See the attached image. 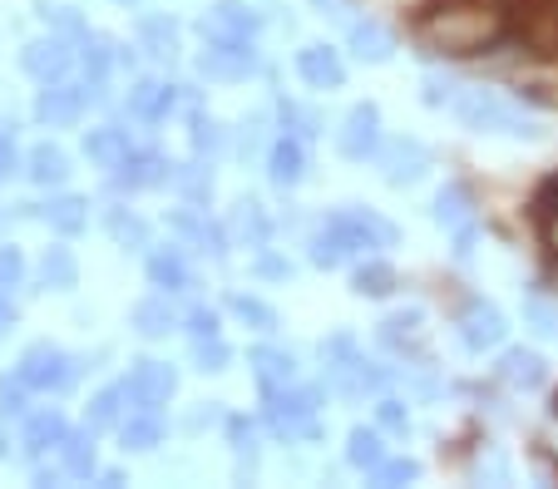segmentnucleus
Returning <instances> with one entry per match:
<instances>
[{
  "label": "nucleus",
  "instance_id": "obj_1",
  "mask_svg": "<svg viewBox=\"0 0 558 489\" xmlns=\"http://www.w3.org/2000/svg\"><path fill=\"white\" fill-rule=\"evenodd\" d=\"M505 35V15L495 0H440L415 21V45L425 54H485Z\"/></svg>",
  "mask_w": 558,
  "mask_h": 489
},
{
  "label": "nucleus",
  "instance_id": "obj_2",
  "mask_svg": "<svg viewBox=\"0 0 558 489\" xmlns=\"http://www.w3.org/2000/svg\"><path fill=\"white\" fill-rule=\"evenodd\" d=\"M267 405V430L277 440H322V386H277V391H263Z\"/></svg>",
  "mask_w": 558,
  "mask_h": 489
},
{
  "label": "nucleus",
  "instance_id": "obj_3",
  "mask_svg": "<svg viewBox=\"0 0 558 489\" xmlns=\"http://www.w3.org/2000/svg\"><path fill=\"white\" fill-rule=\"evenodd\" d=\"M454 119L470 134H509V138H538V119H529L524 109H514L509 99H499L495 89H460L454 95Z\"/></svg>",
  "mask_w": 558,
  "mask_h": 489
},
{
  "label": "nucleus",
  "instance_id": "obj_4",
  "mask_svg": "<svg viewBox=\"0 0 558 489\" xmlns=\"http://www.w3.org/2000/svg\"><path fill=\"white\" fill-rule=\"evenodd\" d=\"M15 376H21L31 391H70L74 376H80V362H74L70 352H60L54 341H35V346H25L21 352V366H15Z\"/></svg>",
  "mask_w": 558,
  "mask_h": 489
},
{
  "label": "nucleus",
  "instance_id": "obj_5",
  "mask_svg": "<svg viewBox=\"0 0 558 489\" xmlns=\"http://www.w3.org/2000/svg\"><path fill=\"white\" fill-rule=\"evenodd\" d=\"M371 163L380 169V179H386L390 188H411V183H421L425 173H430V149L411 134H390V138H380V149Z\"/></svg>",
  "mask_w": 558,
  "mask_h": 489
},
{
  "label": "nucleus",
  "instance_id": "obj_6",
  "mask_svg": "<svg viewBox=\"0 0 558 489\" xmlns=\"http://www.w3.org/2000/svg\"><path fill=\"white\" fill-rule=\"evenodd\" d=\"M331 223L341 228V237L351 243V253H386V247L401 243V228L390 223V218H380L376 208H361V203H347L341 213H331Z\"/></svg>",
  "mask_w": 558,
  "mask_h": 489
},
{
  "label": "nucleus",
  "instance_id": "obj_7",
  "mask_svg": "<svg viewBox=\"0 0 558 489\" xmlns=\"http://www.w3.org/2000/svg\"><path fill=\"white\" fill-rule=\"evenodd\" d=\"M198 30L208 45H253V35L263 30V11L243 0H218L213 11L198 15Z\"/></svg>",
  "mask_w": 558,
  "mask_h": 489
},
{
  "label": "nucleus",
  "instance_id": "obj_8",
  "mask_svg": "<svg viewBox=\"0 0 558 489\" xmlns=\"http://www.w3.org/2000/svg\"><path fill=\"white\" fill-rule=\"evenodd\" d=\"M380 109L371 105H351L347 109V119H341V129H337V149H341V159H351V163H366V159H376V149H380Z\"/></svg>",
  "mask_w": 558,
  "mask_h": 489
},
{
  "label": "nucleus",
  "instance_id": "obj_9",
  "mask_svg": "<svg viewBox=\"0 0 558 489\" xmlns=\"http://www.w3.org/2000/svg\"><path fill=\"white\" fill-rule=\"evenodd\" d=\"M193 70H198L208 85H238V80H247L257 70V50L253 45H208V50L193 60Z\"/></svg>",
  "mask_w": 558,
  "mask_h": 489
},
{
  "label": "nucleus",
  "instance_id": "obj_10",
  "mask_svg": "<svg viewBox=\"0 0 558 489\" xmlns=\"http://www.w3.org/2000/svg\"><path fill=\"white\" fill-rule=\"evenodd\" d=\"M505 337H509V321H505V311H499L495 302L474 297L470 307L460 311V341H464V352H495Z\"/></svg>",
  "mask_w": 558,
  "mask_h": 489
},
{
  "label": "nucleus",
  "instance_id": "obj_11",
  "mask_svg": "<svg viewBox=\"0 0 558 489\" xmlns=\"http://www.w3.org/2000/svg\"><path fill=\"white\" fill-rule=\"evenodd\" d=\"M169 223H173V233L183 237V243L193 247V253H203V257H228V228H218V223H208V218L198 213V203H183V208H173L169 213Z\"/></svg>",
  "mask_w": 558,
  "mask_h": 489
},
{
  "label": "nucleus",
  "instance_id": "obj_12",
  "mask_svg": "<svg viewBox=\"0 0 558 489\" xmlns=\"http://www.w3.org/2000/svg\"><path fill=\"white\" fill-rule=\"evenodd\" d=\"M85 105H89L85 85H60V80H50V85L40 89V99H35V119H40L45 129H74L80 114H85Z\"/></svg>",
  "mask_w": 558,
  "mask_h": 489
},
{
  "label": "nucleus",
  "instance_id": "obj_13",
  "mask_svg": "<svg viewBox=\"0 0 558 489\" xmlns=\"http://www.w3.org/2000/svg\"><path fill=\"white\" fill-rule=\"evenodd\" d=\"M129 401L134 405H169L173 391H179V371L169 362H134L129 371Z\"/></svg>",
  "mask_w": 558,
  "mask_h": 489
},
{
  "label": "nucleus",
  "instance_id": "obj_14",
  "mask_svg": "<svg viewBox=\"0 0 558 489\" xmlns=\"http://www.w3.org/2000/svg\"><path fill=\"white\" fill-rule=\"evenodd\" d=\"M228 237L232 247H253V253H263L267 243H272V218H267V208L257 198H238L228 213Z\"/></svg>",
  "mask_w": 558,
  "mask_h": 489
},
{
  "label": "nucleus",
  "instance_id": "obj_15",
  "mask_svg": "<svg viewBox=\"0 0 558 489\" xmlns=\"http://www.w3.org/2000/svg\"><path fill=\"white\" fill-rule=\"evenodd\" d=\"M296 75H302V85L331 95V89L347 85V64H341V54L331 50V45H302V50H296Z\"/></svg>",
  "mask_w": 558,
  "mask_h": 489
},
{
  "label": "nucleus",
  "instance_id": "obj_16",
  "mask_svg": "<svg viewBox=\"0 0 558 489\" xmlns=\"http://www.w3.org/2000/svg\"><path fill=\"white\" fill-rule=\"evenodd\" d=\"M74 50L60 40V35H45V40H31L21 50V70L31 80H40V85H50V80H64V70H70Z\"/></svg>",
  "mask_w": 558,
  "mask_h": 489
},
{
  "label": "nucleus",
  "instance_id": "obj_17",
  "mask_svg": "<svg viewBox=\"0 0 558 489\" xmlns=\"http://www.w3.org/2000/svg\"><path fill=\"white\" fill-rule=\"evenodd\" d=\"M163 436H169V420L158 415V405H138V411L129 415L124 426H119V440H124V455H148V450L163 445Z\"/></svg>",
  "mask_w": 558,
  "mask_h": 489
},
{
  "label": "nucleus",
  "instance_id": "obj_18",
  "mask_svg": "<svg viewBox=\"0 0 558 489\" xmlns=\"http://www.w3.org/2000/svg\"><path fill=\"white\" fill-rule=\"evenodd\" d=\"M267 179H272V188H296V183L306 179V138L296 134H282L267 149Z\"/></svg>",
  "mask_w": 558,
  "mask_h": 489
},
{
  "label": "nucleus",
  "instance_id": "obj_19",
  "mask_svg": "<svg viewBox=\"0 0 558 489\" xmlns=\"http://www.w3.org/2000/svg\"><path fill=\"white\" fill-rule=\"evenodd\" d=\"M85 159L95 163V169H105V173H119L129 159H134L129 134H124V129H114V124L89 129V134H85Z\"/></svg>",
  "mask_w": 558,
  "mask_h": 489
},
{
  "label": "nucleus",
  "instance_id": "obj_20",
  "mask_svg": "<svg viewBox=\"0 0 558 489\" xmlns=\"http://www.w3.org/2000/svg\"><path fill=\"white\" fill-rule=\"evenodd\" d=\"M376 337H380V346H386V352H396V356H421L425 352V341H421V307L390 311V317L376 327Z\"/></svg>",
  "mask_w": 558,
  "mask_h": 489
},
{
  "label": "nucleus",
  "instance_id": "obj_21",
  "mask_svg": "<svg viewBox=\"0 0 558 489\" xmlns=\"http://www.w3.org/2000/svg\"><path fill=\"white\" fill-rule=\"evenodd\" d=\"M70 436V426H64V415L54 411V405H45V411L25 415V430H21V445L31 460H40L45 450H60V440Z\"/></svg>",
  "mask_w": 558,
  "mask_h": 489
},
{
  "label": "nucleus",
  "instance_id": "obj_22",
  "mask_svg": "<svg viewBox=\"0 0 558 489\" xmlns=\"http://www.w3.org/2000/svg\"><path fill=\"white\" fill-rule=\"evenodd\" d=\"M495 371H499V381L514 386V391H538V386L548 381L544 356H538V352H524V346H509V352L499 356Z\"/></svg>",
  "mask_w": 558,
  "mask_h": 489
},
{
  "label": "nucleus",
  "instance_id": "obj_23",
  "mask_svg": "<svg viewBox=\"0 0 558 489\" xmlns=\"http://www.w3.org/2000/svg\"><path fill=\"white\" fill-rule=\"evenodd\" d=\"M247 366H253L263 391H277V386L296 381V356L282 352V346H253V352H247Z\"/></svg>",
  "mask_w": 558,
  "mask_h": 489
},
{
  "label": "nucleus",
  "instance_id": "obj_24",
  "mask_svg": "<svg viewBox=\"0 0 558 489\" xmlns=\"http://www.w3.org/2000/svg\"><path fill=\"white\" fill-rule=\"evenodd\" d=\"M351 54L361 64H386L396 60V35L380 21H351Z\"/></svg>",
  "mask_w": 558,
  "mask_h": 489
},
{
  "label": "nucleus",
  "instance_id": "obj_25",
  "mask_svg": "<svg viewBox=\"0 0 558 489\" xmlns=\"http://www.w3.org/2000/svg\"><path fill=\"white\" fill-rule=\"evenodd\" d=\"M173 105H179L173 85H158V80H138V85L129 89V114H134L138 124H158V119H169Z\"/></svg>",
  "mask_w": 558,
  "mask_h": 489
},
{
  "label": "nucleus",
  "instance_id": "obj_26",
  "mask_svg": "<svg viewBox=\"0 0 558 489\" xmlns=\"http://www.w3.org/2000/svg\"><path fill=\"white\" fill-rule=\"evenodd\" d=\"M134 331L144 341H158V337H169L173 327H179V311H173V302H169V292H154V297H144V302H134Z\"/></svg>",
  "mask_w": 558,
  "mask_h": 489
},
{
  "label": "nucleus",
  "instance_id": "obj_27",
  "mask_svg": "<svg viewBox=\"0 0 558 489\" xmlns=\"http://www.w3.org/2000/svg\"><path fill=\"white\" fill-rule=\"evenodd\" d=\"M430 218L445 228V233H454V228L474 223V198H470V188H464V183H445V188L435 193V203H430Z\"/></svg>",
  "mask_w": 558,
  "mask_h": 489
},
{
  "label": "nucleus",
  "instance_id": "obj_28",
  "mask_svg": "<svg viewBox=\"0 0 558 489\" xmlns=\"http://www.w3.org/2000/svg\"><path fill=\"white\" fill-rule=\"evenodd\" d=\"M138 50L154 60H179V25L169 15H138Z\"/></svg>",
  "mask_w": 558,
  "mask_h": 489
},
{
  "label": "nucleus",
  "instance_id": "obj_29",
  "mask_svg": "<svg viewBox=\"0 0 558 489\" xmlns=\"http://www.w3.org/2000/svg\"><path fill=\"white\" fill-rule=\"evenodd\" d=\"M119 183H124V188H163V183H173V163L163 159V154H134V159L119 169Z\"/></svg>",
  "mask_w": 558,
  "mask_h": 489
},
{
  "label": "nucleus",
  "instance_id": "obj_30",
  "mask_svg": "<svg viewBox=\"0 0 558 489\" xmlns=\"http://www.w3.org/2000/svg\"><path fill=\"white\" fill-rule=\"evenodd\" d=\"M396 288H401V277H396V267L390 262H380V257H366V262L351 272V292H356V297L380 302V297H390Z\"/></svg>",
  "mask_w": 558,
  "mask_h": 489
},
{
  "label": "nucleus",
  "instance_id": "obj_31",
  "mask_svg": "<svg viewBox=\"0 0 558 489\" xmlns=\"http://www.w3.org/2000/svg\"><path fill=\"white\" fill-rule=\"evenodd\" d=\"M306 257H312V267H327V272H331V267H341L347 257H356V253H351V243L341 237V228L327 218V223L306 237Z\"/></svg>",
  "mask_w": 558,
  "mask_h": 489
},
{
  "label": "nucleus",
  "instance_id": "obj_32",
  "mask_svg": "<svg viewBox=\"0 0 558 489\" xmlns=\"http://www.w3.org/2000/svg\"><path fill=\"white\" fill-rule=\"evenodd\" d=\"M105 233H109V243L124 247V253L148 247V223L134 213V208H105Z\"/></svg>",
  "mask_w": 558,
  "mask_h": 489
},
{
  "label": "nucleus",
  "instance_id": "obj_33",
  "mask_svg": "<svg viewBox=\"0 0 558 489\" xmlns=\"http://www.w3.org/2000/svg\"><path fill=\"white\" fill-rule=\"evenodd\" d=\"M40 218H45V223H50L60 237H74V233H85V223H89V203L74 198V193H64V198H50V203H45Z\"/></svg>",
  "mask_w": 558,
  "mask_h": 489
},
{
  "label": "nucleus",
  "instance_id": "obj_34",
  "mask_svg": "<svg viewBox=\"0 0 558 489\" xmlns=\"http://www.w3.org/2000/svg\"><path fill=\"white\" fill-rule=\"evenodd\" d=\"M60 465L70 479H89L95 475V430H70V436L60 440Z\"/></svg>",
  "mask_w": 558,
  "mask_h": 489
},
{
  "label": "nucleus",
  "instance_id": "obj_35",
  "mask_svg": "<svg viewBox=\"0 0 558 489\" xmlns=\"http://www.w3.org/2000/svg\"><path fill=\"white\" fill-rule=\"evenodd\" d=\"M25 173H31V183H40V188H60V183L70 179V159H64V149H54V144H35L31 159H25Z\"/></svg>",
  "mask_w": 558,
  "mask_h": 489
},
{
  "label": "nucleus",
  "instance_id": "obj_36",
  "mask_svg": "<svg viewBox=\"0 0 558 489\" xmlns=\"http://www.w3.org/2000/svg\"><path fill=\"white\" fill-rule=\"evenodd\" d=\"M40 282L54 292H74V282H80V262H74V253L64 243L45 247L40 253Z\"/></svg>",
  "mask_w": 558,
  "mask_h": 489
},
{
  "label": "nucleus",
  "instance_id": "obj_37",
  "mask_svg": "<svg viewBox=\"0 0 558 489\" xmlns=\"http://www.w3.org/2000/svg\"><path fill=\"white\" fill-rule=\"evenodd\" d=\"M124 401H129V386L119 381V386H105V391L95 395V401H89V411H85V426L95 430H114V426H124V420H119V415H124Z\"/></svg>",
  "mask_w": 558,
  "mask_h": 489
},
{
  "label": "nucleus",
  "instance_id": "obj_38",
  "mask_svg": "<svg viewBox=\"0 0 558 489\" xmlns=\"http://www.w3.org/2000/svg\"><path fill=\"white\" fill-rule=\"evenodd\" d=\"M148 282L163 292H189L193 288V277H189V262H183V253H154L148 257Z\"/></svg>",
  "mask_w": 558,
  "mask_h": 489
},
{
  "label": "nucleus",
  "instance_id": "obj_39",
  "mask_svg": "<svg viewBox=\"0 0 558 489\" xmlns=\"http://www.w3.org/2000/svg\"><path fill=\"white\" fill-rule=\"evenodd\" d=\"M347 460L371 475V469L386 460V440H380V430H366V426L351 430V436H347Z\"/></svg>",
  "mask_w": 558,
  "mask_h": 489
},
{
  "label": "nucleus",
  "instance_id": "obj_40",
  "mask_svg": "<svg viewBox=\"0 0 558 489\" xmlns=\"http://www.w3.org/2000/svg\"><path fill=\"white\" fill-rule=\"evenodd\" d=\"M119 45L105 40V35H85V45H80V60H85V75L89 80H105L109 75V64H119Z\"/></svg>",
  "mask_w": 558,
  "mask_h": 489
},
{
  "label": "nucleus",
  "instance_id": "obj_41",
  "mask_svg": "<svg viewBox=\"0 0 558 489\" xmlns=\"http://www.w3.org/2000/svg\"><path fill=\"white\" fill-rule=\"evenodd\" d=\"M228 307L238 311V321H247L253 331H277V311L267 307L263 297H247V292H232Z\"/></svg>",
  "mask_w": 558,
  "mask_h": 489
},
{
  "label": "nucleus",
  "instance_id": "obj_42",
  "mask_svg": "<svg viewBox=\"0 0 558 489\" xmlns=\"http://www.w3.org/2000/svg\"><path fill=\"white\" fill-rule=\"evenodd\" d=\"M173 188L189 203H203L213 193V173L203 169V163H179V169H173Z\"/></svg>",
  "mask_w": 558,
  "mask_h": 489
},
{
  "label": "nucleus",
  "instance_id": "obj_43",
  "mask_svg": "<svg viewBox=\"0 0 558 489\" xmlns=\"http://www.w3.org/2000/svg\"><path fill=\"white\" fill-rule=\"evenodd\" d=\"M228 362H232V352L222 346L218 337H193V366H198L203 376H208V371H228Z\"/></svg>",
  "mask_w": 558,
  "mask_h": 489
},
{
  "label": "nucleus",
  "instance_id": "obj_44",
  "mask_svg": "<svg viewBox=\"0 0 558 489\" xmlns=\"http://www.w3.org/2000/svg\"><path fill=\"white\" fill-rule=\"evenodd\" d=\"M376 426L386 430V436H411V411H405V401L380 395V401H376Z\"/></svg>",
  "mask_w": 558,
  "mask_h": 489
},
{
  "label": "nucleus",
  "instance_id": "obj_45",
  "mask_svg": "<svg viewBox=\"0 0 558 489\" xmlns=\"http://www.w3.org/2000/svg\"><path fill=\"white\" fill-rule=\"evenodd\" d=\"M282 124H287V134H296V138H316L322 134V114L316 109H302V105H292V99H282Z\"/></svg>",
  "mask_w": 558,
  "mask_h": 489
},
{
  "label": "nucleus",
  "instance_id": "obj_46",
  "mask_svg": "<svg viewBox=\"0 0 558 489\" xmlns=\"http://www.w3.org/2000/svg\"><path fill=\"white\" fill-rule=\"evenodd\" d=\"M40 21L50 25V30H60V35H80L85 40V21H80V11L74 5H40Z\"/></svg>",
  "mask_w": 558,
  "mask_h": 489
},
{
  "label": "nucleus",
  "instance_id": "obj_47",
  "mask_svg": "<svg viewBox=\"0 0 558 489\" xmlns=\"http://www.w3.org/2000/svg\"><path fill=\"white\" fill-rule=\"evenodd\" d=\"M21 282H25V257H21V247H0V297H11Z\"/></svg>",
  "mask_w": 558,
  "mask_h": 489
},
{
  "label": "nucleus",
  "instance_id": "obj_48",
  "mask_svg": "<svg viewBox=\"0 0 558 489\" xmlns=\"http://www.w3.org/2000/svg\"><path fill=\"white\" fill-rule=\"evenodd\" d=\"M371 479H376V485H411V479H421V465H415V460H380V465L371 469Z\"/></svg>",
  "mask_w": 558,
  "mask_h": 489
},
{
  "label": "nucleus",
  "instance_id": "obj_49",
  "mask_svg": "<svg viewBox=\"0 0 558 489\" xmlns=\"http://www.w3.org/2000/svg\"><path fill=\"white\" fill-rule=\"evenodd\" d=\"M222 144H228V134H222L213 119H203V114L193 119V149H198V159H203V154H208V159H213V154H222Z\"/></svg>",
  "mask_w": 558,
  "mask_h": 489
},
{
  "label": "nucleus",
  "instance_id": "obj_50",
  "mask_svg": "<svg viewBox=\"0 0 558 489\" xmlns=\"http://www.w3.org/2000/svg\"><path fill=\"white\" fill-rule=\"evenodd\" d=\"M524 321L538 331V337H558V311L548 307L544 297H524Z\"/></svg>",
  "mask_w": 558,
  "mask_h": 489
},
{
  "label": "nucleus",
  "instance_id": "obj_51",
  "mask_svg": "<svg viewBox=\"0 0 558 489\" xmlns=\"http://www.w3.org/2000/svg\"><path fill=\"white\" fill-rule=\"evenodd\" d=\"M228 440H232V450H238V455L253 465V460H257V445H253V426H247L243 415H228Z\"/></svg>",
  "mask_w": 558,
  "mask_h": 489
},
{
  "label": "nucleus",
  "instance_id": "obj_52",
  "mask_svg": "<svg viewBox=\"0 0 558 489\" xmlns=\"http://www.w3.org/2000/svg\"><path fill=\"white\" fill-rule=\"evenodd\" d=\"M25 391H31V386L21 381V376H0V411L5 415H25Z\"/></svg>",
  "mask_w": 558,
  "mask_h": 489
},
{
  "label": "nucleus",
  "instance_id": "obj_53",
  "mask_svg": "<svg viewBox=\"0 0 558 489\" xmlns=\"http://www.w3.org/2000/svg\"><path fill=\"white\" fill-rule=\"evenodd\" d=\"M183 327H189L193 337H218V311H213V307H189Z\"/></svg>",
  "mask_w": 558,
  "mask_h": 489
},
{
  "label": "nucleus",
  "instance_id": "obj_54",
  "mask_svg": "<svg viewBox=\"0 0 558 489\" xmlns=\"http://www.w3.org/2000/svg\"><path fill=\"white\" fill-rule=\"evenodd\" d=\"M257 277H267V282H287V277H292V262L263 247V253H257Z\"/></svg>",
  "mask_w": 558,
  "mask_h": 489
},
{
  "label": "nucleus",
  "instance_id": "obj_55",
  "mask_svg": "<svg viewBox=\"0 0 558 489\" xmlns=\"http://www.w3.org/2000/svg\"><path fill=\"white\" fill-rule=\"evenodd\" d=\"M454 95H460V85H450V80H425V105H430V109H445V105H454Z\"/></svg>",
  "mask_w": 558,
  "mask_h": 489
},
{
  "label": "nucleus",
  "instance_id": "obj_56",
  "mask_svg": "<svg viewBox=\"0 0 558 489\" xmlns=\"http://www.w3.org/2000/svg\"><path fill=\"white\" fill-rule=\"evenodd\" d=\"M474 243H480V223L454 228V257H460V262H470L474 257Z\"/></svg>",
  "mask_w": 558,
  "mask_h": 489
},
{
  "label": "nucleus",
  "instance_id": "obj_57",
  "mask_svg": "<svg viewBox=\"0 0 558 489\" xmlns=\"http://www.w3.org/2000/svg\"><path fill=\"white\" fill-rule=\"evenodd\" d=\"M213 420H222V411H218V401H203L198 411L189 415V420H183V426L189 430H203V426H213Z\"/></svg>",
  "mask_w": 558,
  "mask_h": 489
},
{
  "label": "nucleus",
  "instance_id": "obj_58",
  "mask_svg": "<svg viewBox=\"0 0 558 489\" xmlns=\"http://www.w3.org/2000/svg\"><path fill=\"white\" fill-rule=\"evenodd\" d=\"M316 15H327V21H351V0H312Z\"/></svg>",
  "mask_w": 558,
  "mask_h": 489
},
{
  "label": "nucleus",
  "instance_id": "obj_59",
  "mask_svg": "<svg viewBox=\"0 0 558 489\" xmlns=\"http://www.w3.org/2000/svg\"><path fill=\"white\" fill-rule=\"evenodd\" d=\"M15 169H21V159H15V144L0 134V179H5V173H15Z\"/></svg>",
  "mask_w": 558,
  "mask_h": 489
},
{
  "label": "nucleus",
  "instance_id": "obj_60",
  "mask_svg": "<svg viewBox=\"0 0 558 489\" xmlns=\"http://www.w3.org/2000/svg\"><path fill=\"white\" fill-rule=\"evenodd\" d=\"M544 247H548V257L558 262V213H548V218H544Z\"/></svg>",
  "mask_w": 558,
  "mask_h": 489
},
{
  "label": "nucleus",
  "instance_id": "obj_61",
  "mask_svg": "<svg viewBox=\"0 0 558 489\" xmlns=\"http://www.w3.org/2000/svg\"><path fill=\"white\" fill-rule=\"evenodd\" d=\"M15 327V307H5V297H0V331Z\"/></svg>",
  "mask_w": 558,
  "mask_h": 489
},
{
  "label": "nucleus",
  "instance_id": "obj_62",
  "mask_svg": "<svg viewBox=\"0 0 558 489\" xmlns=\"http://www.w3.org/2000/svg\"><path fill=\"white\" fill-rule=\"evenodd\" d=\"M0 460H11V430H5V420H0Z\"/></svg>",
  "mask_w": 558,
  "mask_h": 489
},
{
  "label": "nucleus",
  "instance_id": "obj_63",
  "mask_svg": "<svg viewBox=\"0 0 558 489\" xmlns=\"http://www.w3.org/2000/svg\"><path fill=\"white\" fill-rule=\"evenodd\" d=\"M114 5H138V0H114Z\"/></svg>",
  "mask_w": 558,
  "mask_h": 489
}]
</instances>
